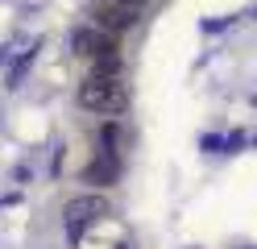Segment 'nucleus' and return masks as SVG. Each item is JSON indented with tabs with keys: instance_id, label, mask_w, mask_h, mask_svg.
<instances>
[{
	"instance_id": "obj_1",
	"label": "nucleus",
	"mask_w": 257,
	"mask_h": 249,
	"mask_svg": "<svg viewBox=\"0 0 257 249\" xmlns=\"http://www.w3.org/2000/svg\"><path fill=\"white\" fill-rule=\"evenodd\" d=\"M79 104L87 112H100V116H116L128 108V88L120 83V75H100L91 71L83 83H79Z\"/></svg>"
},
{
	"instance_id": "obj_2",
	"label": "nucleus",
	"mask_w": 257,
	"mask_h": 249,
	"mask_svg": "<svg viewBox=\"0 0 257 249\" xmlns=\"http://www.w3.org/2000/svg\"><path fill=\"white\" fill-rule=\"evenodd\" d=\"M108 212H112V204L104 195H79V199H71V204H67V228H71V237H79L87 224L104 220Z\"/></svg>"
},
{
	"instance_id": "obj_3",
	"label": "nucleus",
	"mask_w": 257,
	"mask_h": 249,
	"mask_svg": "<svg viewBox=\"0 0 257 249\" xmlns=\"http://www.w3.org/2000/svg\"><path fill=\"white\" fill-rule=\"evenodd\" d=\"M75 54H83V58H104V54H120V46H116V33H108V29H100V25H95V29H79L75 33Z\"/></svg>"
},
{
	"instance_id": "obj_4",
	"label": "nucleus",
	"mask_w": 257,
	"mask_h": 249,
	"mask_svg": "<svg viewBox=\"0 0 257 249\" xmlns=\"http://www.w3.org/2000/svg\"><path fill=\"white\" fill-rule=\"evenodd\" d=\"M95 25L120 38L124 29H133V25H137V9L120 5V0H108V5H100V9H95Z\"/></svg>"
},
{
	"instance_id": "obj_5",
	"label": "nucleus",
	"mask_w": 257,
	"mask_h": 249,
	"mask_svg": "<svg viewBox=\"0 0 257 249\" xmlns=\"http://www.w3.org/2000/svg\"><path fill=\"white\" fill-rule=\"evenodd\" d=\"M116 175H120V162H116V154H112V149H100V158H95L87 171H83L87 183H116Z\"/></svg>"
},
{
	"instance_id": "obj_6",
	"label": "nucleus",
	"mask_w": 257,
	"mask_h": 249,
	"mask_svg": "<svg viewBox=\"0 0 257 249\" xmlns=\"http://www.w3.org/2000/svg\"><path fill=\"white\" fill-rule=\"evenodd\" d=\"M120 5H128V9H141V5H146V0H120Z\"/></svg>"
}]
</instances>
